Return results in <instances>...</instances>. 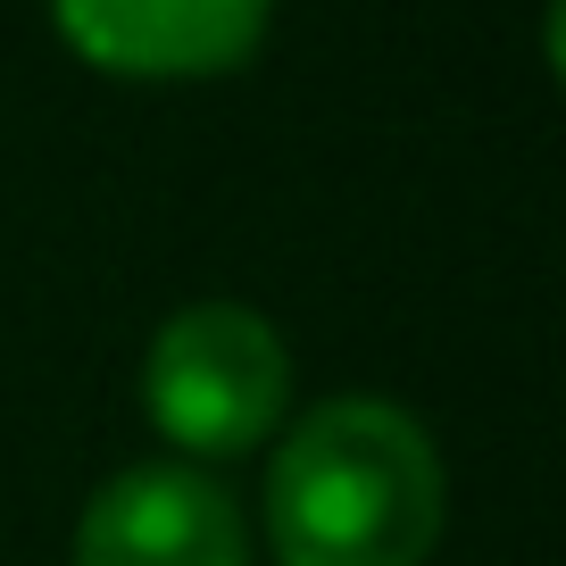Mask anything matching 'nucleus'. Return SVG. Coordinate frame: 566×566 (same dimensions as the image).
<instances>
[{
	"instance_id": "nucleus-1",
	"label": "nucleus",
	"mask_w": 566,
	"mask_h": 566,
	"mask_svg": "<svg viewBox=\"0 0 566 566\" xmlns=\"http://www.w3.org/2000/svg\"><path fill=\"white\" fill-rule=\"evenodd\" d=\"M275 566H424L442 542V459L408 408L325 400L275 450L266 475Z\"/></svg>"
},
{
	"instance_id": "nucleus-2",
	"label": "nucleus",
	"mask_w": 566,
	"mask_h": 566,
	"mask_svg": "<svg viewBox=\"0 0 566 566\" xmlns=\"http://www.w3.org/2000/svg\"><path fill=\"white\" fill-rule=\"evenodd\" d=\"M292 400V358L275 325L242 301H200L159 325L150 367H142V408L176 450L192 459H242L283 424Z\"/></svg>"
},
{
	"instance_id": "nucleus-3",
	"label": "nucleus",
	"mask_w": 566,
	"mask_h": 566,
	"mask_svg": "<svg viewBox=\"0 0 566 566\" xmlns=\"http://www.w3.org/2000/svg\"><path fill=\"white\" fill-rule=\"evenodd\" d=\"M51 18L84 67L134 84H192L259 51L275 0H51Z\"/></svg>"
},
{
	"instance_id": "nucleus-4",
	"label": "nucleus",
	"mask_w": 566,
	"mask_h": 566,
	"mask_svg": "<svg viewBox=\"0 0 566 566\" xmlns=\"http://www.w3.org/2000/svg\"><path fill=\"white\" fill-rule=\"evenodd\" d=\"M75 566H250V533L233 492L200 467H125L92 492Z\"/></svg>"
}]
</instances>
